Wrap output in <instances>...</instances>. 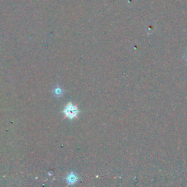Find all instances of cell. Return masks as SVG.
Returning a JSON list of instances; mask_svg holds the SVG:
<instances>
[{
    "label": "cell",
    "instance_id": "6da1fadb",
    "mask_svg": "<svg viewBox=\"0 0 187 187\" xmlns=\"http://www.w3.org/2000/svg\"><path fill=\"white\" fill-rule=\"evenodd\" d=\"M67 116L70 117V118H73L74 116H75L77 115L78 110L75 106L73 105H67V108H66L65 111Z\"/></svg>",
    "mask_w": 187,
    "mask_h": 187
}]
</instances>
